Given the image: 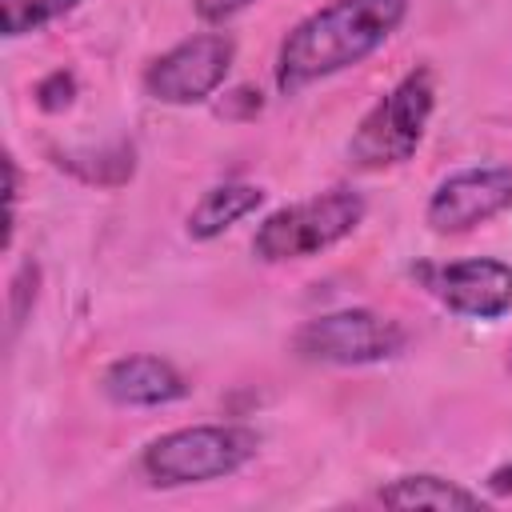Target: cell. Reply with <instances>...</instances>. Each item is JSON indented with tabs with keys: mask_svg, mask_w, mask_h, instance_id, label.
<instances>
[{
	"mask_svg": "<svg viewBox=\"0 0 512 512\" xmlns=\"http://www.w3.org/2000/svg\"><path fill=\"white\" fill-rule=\"evenodd\" d=\"M408 16V0H332L304 16L276 52V88L300 92L368 60Z\"/></svg>",
	"mask_w": 512,
	"mask_h": 512,
	"instance_id": "obj_1",
	"label": "cell"
},
{
	"mask_svg": "<svg viewBox=\"0 0 512 512\" xmlns=\"http://www.w3.org/2000/svg\"><path fill=\"white\" fill-rule=\"evenodd\" d=\"M436 108V80L432 68H412L388 96H380L348 140V164L360 172H384L404 160L424 140V128Z\"/></svg>",
	"mask_w": 512,
	"mask_h": 512,
	"instance_id": "obj_2",
	"label": "cell"
},
{
	"mask_svg": "<svg viewBox=\"0 0 512 512\" xmlns=\"http://www.w3.org/2000/svg\"><path fill=\"white\" fill-rule=\"evenodd\" d=\"M260 448V436L244 424H192L156 436L140 468L156 488H184V484H208L240 472Z\"/></svg>",
	"mask_w": 512,
	"mask_h": 512,
	"instance_id": "obj_3",
	"label": "cell"
},
{
	"mask_svg": "<svg viewBox=\"0 0 512 512\" xmlns=\"http://www.w3.org/2000/svg\"><path fill=\"white\" fill-rule=\"evenodd\" d=\"M364 220V196L352 188H328L320 196L284 204L264 216V224L252 236V252L264 264L284 260H308L352 236Z\"/></svg>",
	"mask_w": 512,
	"mask_h": 512,
	"instance_id": "obj_4",
	"label": "cell"
},
{
	"mask_svg": "<svg viewBox=\"0 0 512 512\" xmlns=\"http://www.w3.org/2000/svg\"><path fill=\"white\" fill-rule=\"evenodd\" d=\"M404 344H408V332L392 316H380L372 308H340V312L312 316L292 336L296 356L312 364H344V368L392 360L404 352Z\"/></svg>",
	"mask_w": 512,
	"mask_h": 512,
	"instance_id": "obj_5",
	"label": "cell"
},
{
	"mask_svg": "<svg viewBox=\"0 0 512 512\" xmlns=\"http://www.w3.org/2000/svg\"><path fill=\"white\" fill-rule=\"evenodd\" d=\"M232 56H236V44L232 36L224 32H200V36H188L180 40L176 48H168L164 56H156L144 72V92L160 104H200L208 100L228 68H232Z\"/></svg>",
	"mask_w": 512,
	"mask_h": 512,
	"instance_id": "obj_6",
	"label": "cell"
},
{
	"mask_svg": "<svg viewBox=\"0 0 512 512\" xmlns=\"http://www.w3.org/2000/svg\"><path fill=\"white\" fill-rule=\"evenodd\" d=\"M512 208V164H480L452 172L428 196L424 220L440 236L472 232Z\"/></svg>",
	"mask_w": 512,
	"mask_h": 512,
	"instance_id": "obj_7",
	"label": "cell"
},
{
	"mask_svg": "<svg viewBox=\"0 0 512 512\" xmlns=\"http://www.w3.org/2000/svg\"><path fill=\"white\" fill-rule=\"evenodd\" d=\"M420 276H424V288L456 316L500 320L512 308V264L504 260L476 256V260L420 268Z\"/></svg>",
	"mask_w": 512,
	"mask_h": 512,
	"instance_id": "obj_8",
	"label": "cell"
},
{
	"mask_svg": "<svg viewBox=\"0 0 512 512\" xmlns=\"http://www.w3.org/2000/svg\"><path fill=\"white\" fill-rule=\"evenodd\" d=\"M104 392H108V400H116L124 408H160V404L184 400L188 384L160 356H124V360L108 364Z\"/></svg>",
	"mask_w": 512,
	"mask_h": 512,
	"instance_id": "obj_9",
	"label": "cell"
},
{
	"mask_svg": "<svg viewBox=\"0 0 512 512\" xmlns=\"http://www.w3.org/2000/svg\"><path fill=\"white\" fill-rule=\"evenodd\" d=\"M264 200V188L256 184H216L200 196V204L188 212V236L192 240H216L220 232H228L236 220H244L248 212H256Z\"/></svg>",
	"mask_w": 512,
	"mask_h": 512,
	"instance_id": "obj_10",
	"label": "cell"
},
{
	"mask_svg": "<svg viewBox=\"0 0 512 512\" xmlns=\"http://www.w3.org/2000/svg\"><path fill=\"white\" fill-rule=\"evenodd\" d=\"M380 504L384 508H480V492H468L456 480H444L432 472H416L384 484Z\"/></svg>",
	"mask_w": 512,
	"mask_h": 512,
	"instance_id": "obj_11",
	"label": "cell"
},
{
	"mask_svg": "<svg viewBox=\"0 0 512 512\" xmlns=\"http://www.w3.org/2000/svg\"><path fill=\"white\" fill-rule=\"evenodd\" d=\"M80 0H0V20H4V36H28L40 32L44 24L60 20L64 12H72Z\"/></svg>",
	"mask_w": 512,
	"mask_h": 512,
	"instance_id": "obj_12",
	"label": "cell"
},
{
	"mask_svg": "<svg viewBox=\"0 0 512 512\" xmlns=\"http://www.w3.org/2000/svg\"><path fill=\"white\" fill-rule=\"evenodd\" d=\"M72 92H76L72 72L56 68V72H48V76L36 84V104H40L44 112H60V108H68V104H72Z\"/></svg>",
	"mask_w": 512,
	"mask_h": 512,
	"instance_id": "obj_13",
	"label": "cell"
},
{
	"mask_svg": "<svg viewBox=\"0 0 512 512\" xmlns=\"http://www.w3.org/2000/svg\"><path fill=\"white\" fill-rule=\"evenodd\" d=\"M248 4H252V0H192L196 16L208 20V24H224V20H232V16L244 12Z\"/></svg>",
	"mask_w": 512,
	"mask_h": 512,
	"instance_id": "obj_14",
	"label": "cell"
},
{
	"mask_svg": "<svg viewBox=\"0 0 512 512\" xmlns=\"http://www.w3.org/2000/svg\"><path fill=\"white\" fill-rule=\"evenodd\" d=\"M488 488H492L496 496H508V492H512V460H508V464H500V468L488 476Z\"/></svg>",
	"mask_w": 512,
	"mask_h": 512,
	"instance_id": "obj_15",
	"label": "cell"
},
{
	"mask_svg": "<svg viewBox=\"0 0 512 512\" xmlns=\"http://www.w3.org/2000/svg\"><path fill=\"white\" fill-rule=\"evenodd\" d=\"M16 296H20V300H24V272H20V280H16ZM16 324H20V308H16V312H12V328H16Z\"/></svg>",
	"mask_w": 512,
	"mask_h": 512,
	"instance_id": "obj_16",
	"label": "cell"
},
{
	"mask_svg": "<svg viewBox=\"0 0 512 512\" xmlns=\"http://www.w3.org/2000/svg\"><path fill=\"white\" fill-rule=\"evenodd\" d=\"M508 368H512V360H508Z\"/></svg>",
	"mask_w": 512,
	"mask_h": 512,
	"instance_id": "obj_17",
	"label": "cell"
}]
</instances>
